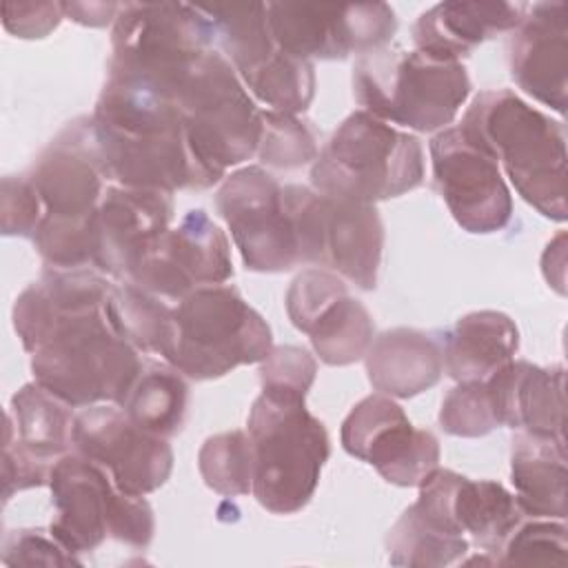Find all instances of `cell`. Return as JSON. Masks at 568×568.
Returning <instances> with one entry per match:
<instances>
[{
    "mask_svg": "<svg viewBox=\"0 0 568 568\" xmlns=\"http://www.w3.org/2000/svg\"><path fill=\"white\" fill-rule=\"evenodd\" d=\"M113 284L91 268H44L13 304V328L38 384L73 408L122 406L144 357L113 326Z\"/></svg>",
    "mask_w": 568,
    "mask_h": 568,
    "instance_id": "cell-1",
    "label": "cell"
},
{
    "mask_svg": "<svg viewBox=\"0 0 568 568\" xmlns=\"http://www.w3.org/2000/svg\"><path fill=\"white\" fill-rule=\"evenodd\" d=\"M53 519L49 532L71 552L82 555L115 539L144 550L155 532L153 508L144 497L122 493L111 475L78 455H62L49 475Z\"/></svg>",
    "mask_w": 568,
    "mask_h": 568,
    "instance_id": "cell-8",
    "label": "cell"
},
{
    "mask_svg": "<svg viewBox=\"0 0 568 568\" xmlns=\"http://www.w3.org/2000/svg\"><path fill=\"white\" fill-rule=\"evenodd\" d=\"M317 153V138L306 120L268 109L262 111V138L257 155L266 166L284 171L300 169L315 162Z\"/></svg>",
    "mask_w": 568,
    "mask_h": 568,
    "instance_id": "cell-36",
    "label": "cell"
},
{
    "mask_svg": "<svg viewBox=\"0 0 568 568\" xmlns=\"http://www.w3.org/2000/svg\"><path fill=\"white\" fill-rule=\"evenodd\" d=\"M450 513L464 535L470 537L495 564L508 535L526 519L517 497L493 479H468L455 473Z\"/></svg>",
    "mask_w": 568,
    "mask_h": 568,
    "instance_id": "cell-27",
    "label": "cell"
},
{
    "mask_svg": "<svg viewBox=\"0 0 568 568\" xmlns=\"http://www.w3.org/2000/svg\"><path fill=\"white\" fill-rule=\"evenodd\" d=\"M508 69L519 89L564 115L568 93L566 2L526 4L508 42Z\"/></svg>",
    "mask_w": 568,
    "mask_h": 568,
    "instance_id": "cell-20",
    "label": "cell"
},
{
    "mask_svg": "<svg viewBox=\"0 0 568 568\" xmlns=\"http://www.w3.org/2000/svg\"><path fill=\"white\" fill-rule=\"evenodd\" d=\"M215 209L248 271L284 273L300 264L282 184L262 166H242L224 175Z\"/></svg>",
    "mask_w": 568,
    "mask_h": 568,
    "instance_id": "cell-13",
    "label": "cell"
},
{
    "mask_svg": "<svg viewBox=\"0 0 568 568\" xmlns=\"http://www.w3.org/2000/svg\"><path fill=\"white\" fill-rule=\"evenodd\" d=\"M213 44V24L200 7L120 2L106 71L138 75L169 89Z\"/></svg>",
    "mask_w": 568,
    "mask_h": 568,
    "instance_id": "cell-11",
    "label": "cell"
},
{
    "mask_svg": "<svg viewBox=\"0 0 568 568\" xmlns=\"http://www.w3.org/2000/svg\"><path fill=\"white\" fill-rule=\"evenodd\" d=\"M197 158L220 178L257 153L262 109L224 53L209 49L171 87Z\"/></svg>",
    "mask_w": 568,
    "mask_h": 568,
    "instance_id": "cell-9",
    "label": "cell"
},
{
    "mask_svg": "<svg viewBox=\"0 0 568 568\" xmlns=\"http://www.w3.org/2000/svg\"><path fill=\"white\" fill-rule=\"evenodd\" d=\"M282 197L300 264L324 266L362 291L377 286L384 224L375 204L328 197L304 184H284Z\"/></svg>",
    "mask_w": 568,
    "mask_h": 568,
    "instance_id": "cell-10",
    "label": "cell"
},
{
    "mask_svg": "<svg viewBox=\"0 0 568 568\" xmlns=\"http://www.w3.org/2000/svg\"><path fill=\"white\" fill-rule=\"evenodd\" d=\"M439 426L455 437H484L499 422L486 382H459L442 402Z\"/></svg>",
    "mask_w": 568,
    "mask_h": 568,
    "instance_id": "cell-37",
    "label": "cell"
},
{
    "mask_svg": "<svg viewBox=\"0 0 568 568\" xmlns=\"http://www.w3.org/2000/svg\"><path fill=\"white\" fill-rule=\"evenodd\" d=\"M422 182V142L362 109L335 129L311 166L317 193L364 204L399 197Z\"/></svg>",
    "mask_w": 568,
    "mask_h": 568,
    "instance_id": "cell-6",
    "label": "cell"
},
{
    "mask_svg": "<svg viewBox=\"0 0 568 568\" xmlns=\"http://www.w3.org/2000/svg\"><path fill=\"white\" fill-rule=\"evenodd\" d=\"M73 450L102 466L122 493L138 497L164 486L173 470L166 437L138 426L118 404H93L75 413Z\"/></svg>",
    "mask_w": 568,
    "mask_h": 568,
    "instance_id": "cell-15",
    "label": "cell"
},
{
    "mask_svg": "<svg viewBox=\"0 0 568 568\" xmlns=\"http://www.w3.org/2000/svg\"><path fill=\"white\" fill-rule=\"evenodd\" d=\"M173 193L109 184L93 217V264L126 282L173 220Z\"/></svg>",
    "mask_w": 568,
    "mask_h": 568,
    "instance_id": "cell-18",
    "label": "cell"
},
{
    "mask_svg": "<svg viewBox=\"0 0 568 568\" xmlns=\"http://www.w3.org/2000/svg\"><path fill=\"white\" fill-rule=\"evenodd\" d=\"M499 426L561 439L566 426V371L513 359L486 379Z\"/></svg>",
    "mask_w": 568,
    "mask_h": 568,
    "instance_id": "cell-21",
    "label": "cell"
},
{
    "mask_svg": "<svg viewBox=\"0 0 568 568\" xmlns=\"http://www.w3.org/2000/svg\"><path fill=\"white\" fill-rule=\"evenodd\" d=\"M118 11L120 2H64V16L84 27H106Z\"/></svg>",
    "mask_w": 568,
    "mask_h": 568,
    "instance_id": "cell-44",
    "label": "cell"
},
{
    "mask_svg": "<svg viewBox=\"0 0 568 568\" xmlns=\"http://www.w3.org/2000/svg\"><path fill=\"white\" fill-rule=\"evenodd\" d=\"M0 213H2V233L18 237H33L44 206L42 200L29 180V175H7L2 178V195H0Z\"/></svg>",
    "mask_w": 568,
    "mask_h": 568,
    "instance_id": "cell-41",
    "label": "cell"
},
{
    "mask_svg": "<svg viewBox=\"0 0 568 568\" xmlns=\"http://www.w3.org/2000/svg\"><path fill=\"white\" fill-rule=\"evenodd\" d=\"M266 18L275 44L304 60L364 55L388 47L397 31L395 11L386 2H266Z\"/></svg>",
    "mask_w": 568,
    "mask_h": 568,
    "instance_id": "cell-12",
    "label": "cell"
},
{
    "mask_svg": "<svg viewBox=\"0 0 568 568\" xmlns=\"http://www.w3.org/2000/svg\"><path fill=\"white\" fill-rule=\"evenodd\" d=\"M510 477L517 504L526 517L566 519V442L517 430L513 437Z\"/></svg>",
    "mask_w": 568,
    "mask_h": 568,
    "instance_id": "cell-25",
    "label": "cell"
},
{
    "mask_svg": "<svg viewBox=\"0 0 568 568\" xmlns=\"http://www.w3.org/2000/svg\"><path fill=\"white\" fill-rule=\"evenodd\" d=\"M342 446L371 464L388 484L419 486L439 466V442L426 428H415L404 408L384 393L357 402L342 422Z\"/></svg>",
    "mask_w": 568,
    "mask_h": 568,
    "instance_id": "cell-14",
    "label": "cell"
},
{
    "mask_svg": "<svg viewBox=\"0 0 568 568\" xmlns=\"http://www.w3.org/2000/svg\"><path fill=\"white\" fill-rule=\"evenodd\" d=\"M353 95L362 111L417 133L446 129L470 95L462 62L419 49L382 47L357 55Z\"/></svg>",
    "mask_w": 568,
    "mask_h": 568,
    "instance_id": "cell-4",
    "label": "cell"
},
{
    "mask_svg": "<svg viewBox=\"0 0 568 568\" xmlns=\"http://www.w3.org/2000/svg\"><path fill=\"white\" fill-rule=\"evenodd\" d=\"M253 444V497L273 515L300 513L313 497L331 455L324 422L302 397L260 393L246 419Z\"/></svg>",
    "mask_w": 568,
    "mask_h": 568,
    "instance_id": "cell-5",
    "label": "cell"
},
{
    "mask_svg": "<svg viewBox=\"0 0 568 568\" xmlns=\"http://www.w3.org/2000/svg\"><path fill=\"white\" fill-rule=\"evenodd\" d=\"M186 404V377L164 359H144L122 408L144 430L169 439L182 430Z\"/></svg>",
    "mask_w": 568,
    "mask_h": 568,
    "instance_id": "cell-29",
    "label": "cell"
},
{
    "mask_svg": "<svg viewBox=\"0 0 568 568\" xmlns=\"http://www.w3.org/2000/svg\"><path fill=\"white\" fill-rule=\"evenodd\" d=\"M4 566H80L82 559L71 555L51 532L42 528H16L2 539Z\"/></svg>",
    "mask_w": 568,
    "mask_h": 568,
    "instance_id": "cell-40",
    "label": "cell"
},
{
    "mask_svg": "<svg viewBox=\"0 0 568 568\" xmlns=\"http://www.w3.org/2000/svg\"><path fill=\"white\" fill-rule=\"evenodd\" d=\"M430 164L435 189L464 231L488 235L510 222L513 195L499 164L459 126H446L433 135Z\"/></svg>",
    "mask_w": 568,
    "mask_h": 568,
    "instance_id": "cell-17",
    "label": "cell"
},
{
    "mask_svg": "<svg viewBox=\"0 0 568 568\" xmlns=\"http://www.w3.org/2000/svg\"><path fill=\"white\" fill-rule=\"evenodd\" d=\"M231 277L229 237L202 209H193L149 246L126 282L164 302H180L200 286L224 284Z\"/></svg>",
    "mask_w": 568,
    "mask_h": 568,
    "instance_id": "cell-16",
    "label": "cell"
},
{
    "mask_svg": "<svg viewBox=\"0 0 568 568\" xmlns=\"http://www.w3.org/2000/svg\"><path fill=\"white\" fill-rule=\"evenodd\" d=\"M526 4L521 2H439L424 11L413 24V44L419 51L457 60L470 55L475 47L495 38L497 33L513 31Z\"/></svg>",
    "mask_w": 568,
    "mask_h": 568,
    "instance_id": "cell-22",
    "label": "cell"
},
{
    "mask_svg": "<svg viewBox=\"0 0 568 568\" xmlns=\"http://www.w3.org/2000/svg\"><path fill=\"white\" fill-rule=\"evenodd\" d=\"M344 293H348V288L337 273L328 268L302 271L286 291V313L291 324L304 333L315 315Z\"/></svg>",
    "mask_w": 568,
    "mask_h": 568,
    "instance_id": "cell-39",
    "label": "cell"
},
{
    "mask_svg": "<svg viewBox=\"0 0 568 568\" xmlns=\"http://www.w3.org/2000/svg\"><path fill=\"white\" fill-rule=\"evenodd\" d=\"M89 118L109 182L175 193L224 180L193 151L173 95L149 80L109 71Z\"/></svg>",
    "mask_w": 568,
    "mask_h": 568,
    "instance_id": "cell-2",
    "label": "cell"
},
{
    "mask_svg": "<svg viewBox=\"0 0 568 568\" xmlns=\"http://www.w3.org/2000/svg\"><path fill=\"white\" fill-rule=\"evenodd\" d=\"M442 344L444 371L459 382H486L493 373L515 359L519 331L501 311H473L462 315Z\"/></svg>",
    "mask_w": 568,
    "mask_h": 568,
    "instance_id": "cell-24",
    "label": "cell"
},
{
    "mask_svg": "<svg viewBox=\"0 0 568 568\" xmlns=\"http://www.w3.org/2000/svg\"><path fill=\"white\" fill-rule=\"evenodd\" d=\"M248 93L268 111L297 115L308 109L315 95V67L311 60L277 51L255 71L242 78Z\"/></svg>",
    "mask_w": 568,
    "mask_h": 568,
    "instance_id": "cell-33",
    "label": "cell"
},
{
    "mask_svg": "<svg viewBox=\"0 0 568 568\" xmlns=\"http://www.w3.org/2000/svg\"><path fill=\"white\" fill-rule=\"evenodd\" d=\"M273 348L266 320L233 284L200 286L173 306V337L164 362L186 379H217L260 364Z\"/></svg>",
    "mask_w": 568,
    "mask_h": 568,
    "instance_id": "cell-7",
    "label": "cell"
},
{
    "mask_svg": "<svg viewBox=\"0 0 568 568\" xmlns=\"http://www.w3.org/2000/svg\"><path fill=\"white\" fill-rule=\"evenodd\" d=\"M64 16V2H4L2 24L9 33L33 40L47 38Z\"/></svg>",
    "mask_w": 568,
    "mask_h": 568,
    "instance_id": "cell-43",
    "label": "cell"
},
{
    "mask_svg": "<svg viewBox=\"0 0 568 568\" xmlns=\"http://www.w3.org/2000/svg\"><path fill=\"white\" fill-rule=\"evenodd\" d=\"M568 528L564 519L532 517L521 521L504 541L495 566H566Z\"/></svg>",
    "mask_w": 568,
    "mask_h": 568,
    "instance_id": "cell-35",
    "label": "cell"
},
{
    "mask_svg": "<svg viewBox=\"0 0 568 568\" xmlns=\"http://www.w3.org/2000/svg\"><path fill=\"white\" fill-rule=\"evenodd\" d=\"M204 484L224 495H248L253 488V444L246 430H226L209 437L197 453Z\"/></svg>",
    "mask_w": 568,
    "mask_h": 568,
    "instance_id": "cell-34",
    "label": "cell"
},
{
    "mask_svg": "<svg viewBox=\"0 0 568 568\" xmlns=\"http://www.w3.org/2000/svg\"><path fill=\"white\" fill-rule=\"evenodd\" d=\"M106 311L126 342L164 359L173 337V306L133 282H122L113 286Z\"/></svg>",
    "mask_w": 568,
    "mask_h": 568,
    "instance_id": "cell-32",
    "label": "cell"
},
{
    "mask_svg": "<svg viewBox=\"0 0 568 568\" xmlns=\"http://www.w3.org/2000/svg\"><path fill=\"white\" fill-rule=\"evenodd\" d=\"M459 131L504 166L515 191L544 217L566 222V129L510 89L473 98Z\"/></svg>",
    "mask_w": 568,
    "mask_h": 568,
    "instance_id": "cell-3",
    "label": "cell"
},
{
    "mask_svg": "<svg viewBox=\"0 0 568 568\" xmlns=\"http://www.w3.org/2000/svg\"><path fill=\"white\" fill-rule=\"evenodd\" d=\"M317 375L315 357L302 346H273L260 362V382L264 393L302 397L311 390Z\"/></svg>",
    "mask_w": 568,
    "mask_h": 568,
    "instance_id": "cell-38",
    "label": "cell"
},
{
    "mask_svg": "<svg viewBox=\"0 0 568 568\" xmlns=\"http://www.w3.org/2000/svg\"><path fill=\"white\" fill-rule=\"evenodd\" d=\"M73 406L36 379L11 397L4 417V428L16 442L47 464H55L62 455L73 450Z\"/></svg>",
    "mask_w": 568,
    "mask_h": 568,
    "instance_id": "cell-26",
    "label": "cell"
},
{
    "mask_svg": "<svg viewBox=\"0 0 568 568\" xmlns=\"http://www.w3.org/2000/svg\"><path fill=\"white\" fill-rule=\"evenodd\" d=\"M304 333L324 364L348 366L366 355L375 337V322L359 300L344 293L324 306Z\"/></svg>",
    "mask_w": 568,
    "mask_h": 568,
    "instance_id": "cell-31",
    "label": "cell"
},
{
    "mask_svg": "<svg viewBox=\"0 0 568 568\" xmlns=\"http://www.w3.org/2000/svg\"><path fill=\"white\" fill-rule=\"evenodd\" d=\"M200 9L211 20L215 42H220L240 80L277 51L268 29L266 2H224Z\"/></svg>",
    "mask_w": 568,
    "mask_h": 568,
    "instance_id": "cell-30",
    "label": "cell"
},
{
    "mask_svg": "<svg viewBox=\"0 0 568 568\" xmlns=\"http://www.w3.org/2000/svg\"><path fill=\"white\" fill-rule=\"evenodd\" d=\"M364 362L373 388L399 399L433 388L444 373L442 344L408 326H395L373 337Z\"/></svg>",
    "mask_w": 568,
    "mask_h": 568,
    "instance_id": "cell-23",
    "label": "cell"
},
{
    "mask_svg": "<svg viewBox=\"0 0 568 568\" xmlns=\"http://www.w3.org/2000/svg\"><path fill=\"white\" fill-rule=\"evenodd\" d=\"M27 175L42 200L44 215L58 220L93 217L106 191V173L93 142L91 118L69 122Z\"/></svg>",
    "mask_w": 568,
    "mask_h": 568,
    "instance_id": "cell-19",
    "label": "cell"
},
{
    "mask_svg": "<svg viewBox=\"0 0 568 568\" xmlns=\"http://www.w3.org/2000/svg\"><path fill=\"white\" fill-rule=\"evenodd\" d=\"M51 468L53 464H47L36 455H31L4 428V446H2V501L4 504L20 490L47 486Z\"/></svg>",
    "mask_w": 568,
    "mask_h": 568,
    "instance_id": "cell-42",
    "label": "cell"
},
{
    "mask_svg": "<svg viewBox=\"0 0 568 568\" xmlns=\"http://www.w3.org/2000/svg\"><path fill=\"white\" fill-rule=\"evenodd\" d=\"M386 550L393 566L442 568L464 559L468 539L415 501L390 526Z\"/></svg>",
    "mask_w": 568,
    "mask_h": 568,
    "instance_id": "cell-28",
    "label": "cell"
}]
</instances>
